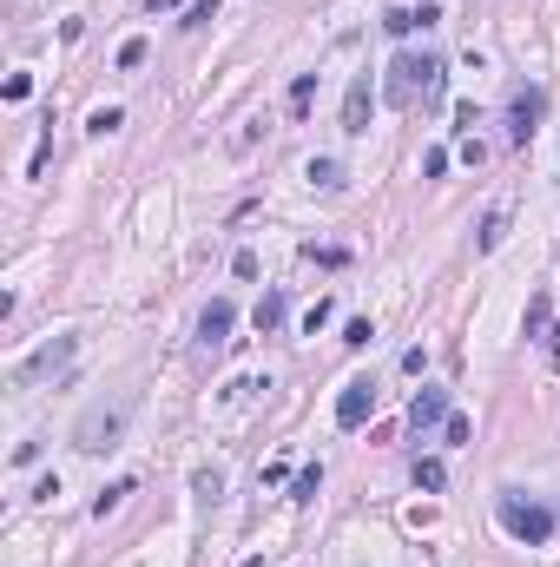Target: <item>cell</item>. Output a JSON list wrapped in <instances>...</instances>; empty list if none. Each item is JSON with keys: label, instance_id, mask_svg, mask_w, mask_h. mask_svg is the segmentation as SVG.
Segmentation results:
<instances>
[{"label": "cell", "instance_id": "cell-17", "mask_svg": "<svg viewBox=\"0 0 560 567\" xmlns=\"http://www.w3.org/2000/svg\"><path fill=\"white\" fill-rule=\"evenodd\" d=\"M442 436H449V448H468V442H474V423H468V415H455V409H449Z\"/></svg>", "mask_w": 560, "mask_h": 567}, {"label": "cell", "instance_id": "cell-19", "mask_svg": "<svg viewBox=\"0 0 560 567\" xmlns=\"http://www.w3.org/2000/svg\"><path fill=\"white\" fill-rule=\"evenodd\" d=\"M330 316H336V304H330V297H317V304H310V310H303V330H310V337H317V330H324V324H330Z\"/></svg>", "mask_w": 560, "mask_h": 567}, {"label": "cell", "instance_id": "cell-10", "mask_svg": "<svg viewBox=\"0 0 560 567\" xmlns=\"http://www.w3.org/2000/svg\"><path fill=\"white\" fill-rule=\"evenodd\" d=\"M442 21V7H429V0H422V7H396V13H383V33L389 40H409L416 27H435Z\"/></svg>", "mask_w": 560, "mask_h": 567}, {"label": "cell", "instance_id": "cell-24", "mask_svg": "<svg viewBox=\"0 0 560 567\" xmlns=\"http://www.w3.org/2000/svg\"><path fill=\"white\" fill-rule=\"evenodd\" d=\"M145 7H152V13H165V7H178V0H145Z\"/></svg>", "mask_w": 560, "mask_h": 567}, {"label": "cell", "instance_id": "cell-4", "mask_svg": "<svg viewBox=\"0 0 560 567\" xmlns=\"http://www.w3.org/2000/svg\"><path fill=\"white\" fill-rule=\"evenodd\" d=\"M73 357H79V337H54V343H40L33 357L21 363V382H60L66 370H73Z\"/></svg>", "mask_w": 560, "mask_h": 567}, {"label": "cell", "instance_id": "cell-5", "mask_svg": "<svg viewBox=\"0 0 560 567\" xmlns=\"http://www.w3.org/2000/svg\"><path fill=\"white\" fill-rule=\"evenodd\" d=\"M369 415H376V382L369 376L343 382V396H336V429H363Z\"/></svg>", "mask_w": 560, "mask_h": 567}, {"label": "cell", "instance_id": "cell-13", "mask_svg": "<svg viewBox=\"0 0 560 567\" xmlns=\"http://www.w3.org/2000/svg\"><path fill=\"white\" fill-rule=\"evenodd\" d=\"M303 178H310L317 192H336V185H343V165H336V159H310V172H303Z\"/></svg>", "mask_w": 560, "mask_h": 567}, {"label": "cell", "instance_id": "cell-22", "mask_svg": "<svg viewBox=\"0 0 560 567\" xmlns=\"http://www.w3.org/2000/svg\"><path fill=\"white\" fill-rule=\"evenodd\" d=\"M317 489H324V469H303L297 475V502H317Z\"/></svg>", "mask_w": 560, "mask_h": 567}, {"label": "cell", "instance_id": "cell-14", "mask_svg": "<svg viewBox=\"0 0 560 567\" xmlns=\"http://www.w3.org/2000/svg\"><path fill=\"white\" fill-rule=\"evenodd\" d=\"M442 481H449V469L435 456H416V489H429V495H442Z\"/></svg>", "mask_w": 560, "mask_h": 567}, {"label": "cell", "instance_id": "cell-16", "mask_svg": "<svg viewBox=\"0 0 560 567\" xmlns=\"http://www.w3.org/2000/svg\"><path fill=\"white\" fill-rule=\"evenodd\" d=\"M192 489H198V502H211V508H218V495H225V475H218V469H198V475H192Z\"/></svg>", "mask_w": 560, "mask_h": 567}, {"label": "cell", "instance_id": "cell-12", "mask_svg": "<svg viewBox=\"0 0 560 567\" xmlns=\"http://www.w3.org/2000/svg\"><path fill=\"white\" fill-rule=\"evenodd\" d=\"M126 495H132V475H119L112 489H99V502H93V514H99V522H106V514H119V508H126Z\"/></svg>", "mask_w": 560, "mask_h": 567}, {"label": "cell", "instance_id": "cell-21", "mask_svg": "<svg viewBox=\"0 0 560 567\" xmlns=\"http://www.w3.org/2000/svg\"><path fill=\"white\" fill-rule=\"evenodd\" d=\"M310 93H317V73H297V79H291V112L310 106Z\"/></svg>", "mask_w": 560, "mask_h": 567}, {"label": "cell", "instance_id": "cell-11", "mask_svg": "<svg viewBox=\"0 0 560 567\" xmlns=\"http://www.w3.org/2000/svg\"><path fill=\"white\" fill-rule=\"evenodd\" d=\"M284 316H291L284 291H264V297H258V310H251V324H258V330H284Z\"/></svg>", "mask_w": 560, "mask_h": 567}, {"label": "cell", "instance_id": "cell-23", "mask_svg": "<svg viewBox=\"0 0 560 567\" xmlns=\"http://www.w3.org/2000/svg\"><path fill=\"white\" fill-rule=\"evenodd\" d=\"M442 172H449V152H442V145H435V152L422 159V178H442Z\"/></svg>", "mask_w": 560, "mask_h": 567}, {"label": "cell", "instance_id": "cell-2", "mask_svg": "<svg viewBox=\"0 0 560 567\" xmlns=\"http://www.w3.org/2000/svg\"><path fill=\"white\" fill-rule=\"evenodd\" d=\"M389 99L396 106H429V99H442V60L435 53H402L396 66H389Z\"/></svg>", "mask_w": 560, "mask_h": 567}, {"label": "cell", "instance_id": "cell-7", "mask_svg": "<svg viewBox=\"0 0 560 567\" xmlns=\"http://www.w3.org/2000/svg\"><path fill=\"white\" fill-rule=\"evenodd\" d=\"M369 106H376V86H369V73H356L343 93V132H369Z\"/></svg>", "mask_w": 560, "mask_h": 567}, {"label": "cell", "instance_id": "cell-3", "mask_svg": "<svg viewBox=\"0 0 560 567\" xmlns=\"http://www.w3.org/2000/svg\"><path fill=\"white\" fill-rule=\"evenodd\" d=\"M495 522H501L515 541H528V547H540V541L554 535V508H548V502H521L515 489L495 495Z\"/></svg>", "mask_w": 560, "mask_h": 567}, {"label": "cell", "instance_id": "cell-1", "mask_svg": "<svg viewBox=\"0 0 560 567\" xmlns=\"http://www.w3.org/2000/svg\"><path fill=\"white\" fill-rule=\"evenodd\" d=\"M126 423H132V396H119V403H93L73 423V448H79V456H106V448H119Z\"/></svg>", "mask_w": 560, "mask_h": 567}, {"label": "cell", "instance_id": "cell-15", "mask_svg": "<svg viewBox=\"0 0 560 567\" xmlns=\"http://www.w3.org/2000/svg\"><path fill=\"white\" fill-rule=\"evenodd\" d=\"M501 238H507V211L495 205V211H488V218H482V238H474V244H482V251H495Z\"/></svg>", "mask_w": 560, "mask_h": 567}, {"label": "cell", "instance_id": "cell-18", "mask_svg": "<svg viewBox=\"0 0 560 567\" xmlns=\"http://www.w3.org/2000/svg\"><path fill=\"white\" fill-rule=\"evenodd\" d=\"M86 126H93V139H106V132H119V126H126V112H119V106H99Z\"/></svg>", "mask_w": 560, "mask_h": 567}, {"label": "cell", "instance_id": "cell-9", "mask_svg": "<svg viewBox=\"0 0 560 567\" xmlns=\"http://www.w3.org/2000/svg\"><path fill=\"white\" fill-rule=\"evenodd\" d=\"M449 423V390H435V382H422L416 403H409V429H435Z\"/></svg>", "mask_w": 560, "mask_h": 567}, {"label": "cell", "instance_id": "cell-20", "mask_svg": "<svg viewBox=\"0 0 560 567\" xmlns=\"http://www.w3.org/2000/svg\"><path fill=\"white\" fill-rule=\"evenodd\" d=\"M369 337H376V324H369V316H350V324H343V343H350V349H363Z\"/></svg>", "mask_w": 560, "mask_h": 567}, {"label": "cell", "instance_id": "cell-8", "mask_svg": "<svg viewBox=\"0 0 560 567\" xmlns=\"http://www.w3.org/2000/svg\"><path fill=\"white\" fill-rule=\"evenodd\" d=\"M231 324H237L231 297H211V304H205V316H198V343H205V349H218V343L231 337Z\"/></svg>", "mask_w": 560, "mask_h": 567}, {"label": "cell", "instance_id": "cell-6", "mask_svg": "<svg viewBox=\"0 0 560 567\" xmlns=\"http://www.w3.org/2000/svg\"><path fill=\"white\" fill-rule=\"evenodd\" d=\"M540 106H548V93H540V86H521L515 99H507V139H515V145H528V139H534Z\"/></svg>", "mask_w": 560, "mask_h": 567}]
</instances>
